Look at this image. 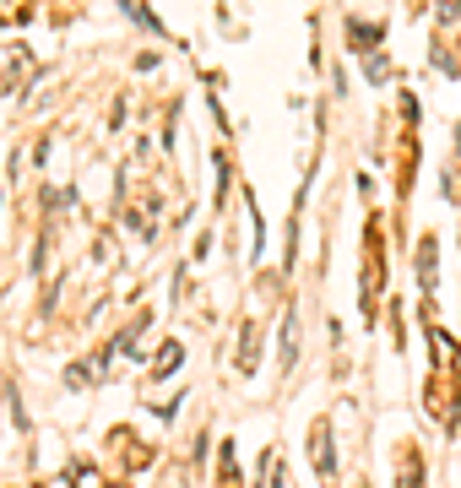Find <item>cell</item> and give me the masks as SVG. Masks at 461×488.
Listing matches in <instances>:
<instances>
[{"mask_svg":"<svg viewBox=\"0 0 461 488\" xmlns=\"http://www.w3.org/2000/svg\"><path fill=\"white\" fill-rule=\"evenodd\" d=\"M385 288V244H380V228L364 234V315L375 320V294Z\"/></svg>","mask_w":461,"mask_h":488,"instance_id":"1","label":"cell"},{"mask_svg":"<svg viewBox=\"0 0 461 488\" xmlns=\"http://www.w3.org/2000/svg\"><path fill=\"white\" fill-rule=\"evenodd\" d=\"M309 456H315V472L325 483H337V456H332V424L325 418H315V429H309Z\"/></svg>","mask_w":461,"mask_h":488,"instance_id":"2","label":"cell"},{"mask_svg":"<svg viewBox=\"0 0 461 488\" xmlns=\"http://www.w3.org/2000/svg\"><path fill=\"white\" fill-rule=\"evenodd\" d=\"M429 347H434V369H440V375H450V369H456V353H461L456 336H450V331H440V326H429Z\"/></svg>","mask_w":461,"mask_h":488,"instance_id":"3","label":"cell"},{"mask_svg":"<svg viewBox=\"0 0 461 488\" xmlns=\"http://www.w3.org/2000/svg\"><path fill=\"white\" fill-rule=\"evenodd\" d=\"M434 255H440V244H434V239L424 234V239H418V288H424V299L434 294V277H440V266H434Z\"/></svg>","mask_w":461,"mask_h":488,"instance_id":"4","label":"cell"},{"mask_svg":"<svg viewBox=\"0 0 461 488\" xmlns=\"http://www.w3.org/2000/svg\"><path fill=\"white\" fill-rule=\"evenodd\" d=\"M114 451H125V467H130V472L152 461V445H142V440L130 434V429H114Z\"/></svg>","mask_w":461,"mask_h":488,"instance_id":"5","label":"cell"},{"mask_svg":"<svg viewBox=\"0 0 461 488\" xmlns=\"http://www.w3.org/2000/svg\"><path fill=\"white\" fill-rule=\"evenodd\" d=\"M147 326H152V315H147V310H142V315H136V320H130V326H125V331H119V336H114V342H109V353H130V347H136V336H142V331H147Z\"/></svg>","mask_w":461,"mask_h":488,"instance_id":"6","label":"cell"},{"mask_svg":"<svg viewBox=\"0 0 461 488\" xmlns=\"http://www.w3.org/2000/svg\"><path fill=\"white\" fill-rule=\"evenodd\" d=\"M65 483H71V488H103V477H98L93 461H71V467H65Z\"/></svg>","mask_w":461,"mask_h":488,"instance_id":"7","label":"cell"},{"mask_svg":"<svg viewBox=\"0 0 461 488\" xmlns=\"http://www.w3.org/2000/svg\"><path fill=\"white\" fill-rule=\"evenodd\" d=\"M174 369H179V342H163L152 359V375H174Z\"/></svg>","mask_w":461,"mask_h":488,"instance_id":"8","label":"cell"},{"mask_svg":"<svg viewBox=\"0 0 461 488\" xmlns=\"http://www.w3.org/2000/svg\"><path fill=\"white\" fill-rule=\"evenodd\" d=\"M348 38H353L358 49H369V44H380V28H375V22H348Z\"/></svg>","mask_w":461,"mask_h":488,"instance_id":"9","label":"cell"},{"mask_svg":"<svg viewBox=\"0 0 461 488\" xmlns=\"http://www.w3.org/2000/svg\"><path fill=\"white\" fill-rule=\"evenodd\" d=\"M33 488H38V483H33Z\"/></svg>","mask_w":461,"mask_h":488,"instance_id":"10","label":"cell"}]
</instances>
